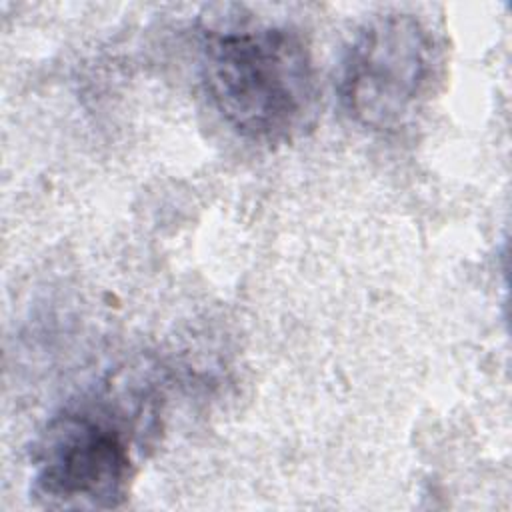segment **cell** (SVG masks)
I'll use <instances>...</instances> for the list:
<instances>
[{"instance_id": "obj_1", "label": "cell", "mask_w": 512, "mask_h": 512, "mask_svg": "<svg viewBox=\"0 0 512 512\" xmlns=\"http://www.w3.org/2000/svg\"><path fill=\"white\" fill-rule=\"evenodd\" d=\"M200 68L214 108L248 140L286 142L316 116V68L302 36L286 26L206 30Z\"/></svg>"}, {"instance_id": "obj_2", "label": "cell", "mask_w": 512, "mask_h": 512, "mask_svg": "<svg viewBox=\"0 0 512 512\" xmlns=\"http://www.w3.org/2000/svg\"><path fill=\"white\" fill-rule=\"evenodd\" d=\"M434 42L412 14H384L352 40L340 76L346 112L362 126L390 130L416 110L432 76Z\"/></svg>"}, {"instance_id": "obj_3", "label": "cell", "mask_w": 512, "mask_h": 512, "mask_svg": "<svg viewBox=\"0 0 512 512\" xmlns=\"http://www.w3.org/2000/svg\"><path fill=\"white\" fill-rule=\"evenodd\" d=\"M130 476L120 428L90 412H64L38 440L32 496L46 508H116Z\"/></svg>"}]
</instances>
